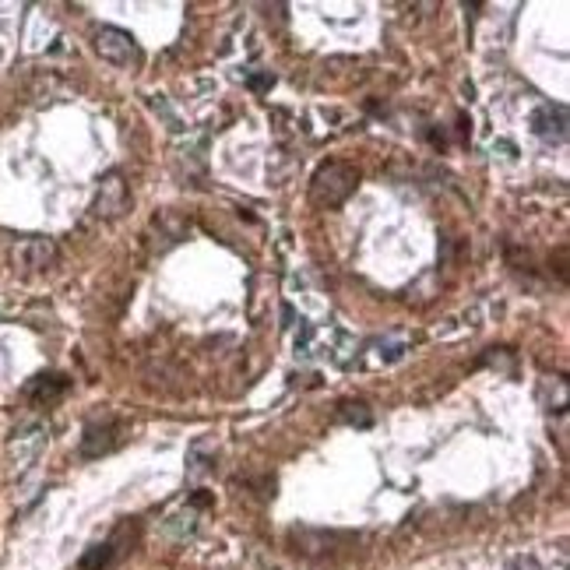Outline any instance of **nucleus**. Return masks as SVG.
<instances>
[{"instance_id": "nucleus-13", "label": "nucleus", "mask_w": 570, "mask_h": 570, "mask_svg": "<svg viewBox=\"0 0 570 570\" xmlns=\"http://www.w3.org/2000/svg\"><path fill=\"white\" fill-rule=\"evenodd\" d=\"M504 570H543V564L535 557H514V560H507Z\"/></svg>"}, {"instance_id": "nucleus-3", "label": "nucleus", "mask_w": 570, "mask_h": 570, "mask_svg": "<svg viewBox=\"0 0 570 570\" xmlns=\"http://www.w3.org/2000/svg\"><path fill=\"white\" fill-rule=\"evenodd\" d=\"M131 208V190H127V180L120 173H106L99 190H96V201H92V215L103 219V222H113L120 219L124 212Z\"/></svg>"}, {"instance_id": "nucleus-6", "label": "nucleus", "mask_w": 570, "mask_h": 570, "mask_svg": "<svg viewBox=\"0 0 570 570\" xmlns=\"http://www.w3.org/2000/svg\"><path fill=\"white\" fill-rule=\"evenodd\" d=\"M532 135L543 138V142H567V110L560 103H543L535 113H532Z\"/></svg>"}, {"instance_id": "nucleus-12", "label": "nucleus", "mask_w": 570, "mask_h": 570, "mask_svg": "<svg viewBox=\"0 0 570 570\" xmlns=\"http://www.w3.org/2000/svg\"><path fill=\"white\" fill-rule=\"evenodd\" d=\"M113 557H117V550H113V543H99V546H92L85 557H81V570H103L113 564Z\"/></svg>"}, {"instance_id": "nucleus-9", "label": "nucleus", "mask_w": 570, "mask_h": 570, "mask_svg": "<svg viewBox=\"0 0 570 570\" xmlns=\"http://www.w3.org/2000/svg\"><path fill=\"white\" fill-rule=\"evenodd\" d=\"M67 388H71V381H67L64 374H39L35 381L25 384V398L35 402V405H50V402H57Z\"/></svg>"}, {"instance_id": "nucleus-2", "label": "nucleus", "mask_w": 570, "mask_h": 570, "mask_svg": "<svg viewBox=\"0 0 570 570\" xmlns=\"http://www.w3.org/2000/svg\"><path fill=\"white\" fill-rule=\"evenodd\" d=\"M96 50L106 64L113 67H138L142 64V46L138 39L127 32V28H117V25H103L96 28Z\"/></svg>"}, {"instance_id": "nucleus-5", "label": "nucleus", "mask_w": 570, "mask_h": 570, "mask_svg": "<svg viewBox=\"0 0 570 570\" xmlns=\"http://www.w3.org/2000/svg\"><path fill=\"white\" fill-rule=\"evenodd\" d=\"M57 261V243L50 236H28L14 243V265L21 272H46Z\"/></svg>"}, {"instance_id": "nucleus-7", "label": "nucleus", "mask_w": 570, "mask_h": 570, "mask_svg": "<svg viewBox=\"0 0 570 570\" xmlns=\"http://www.w3.org/2000/svg\"><path fill=\"white\" fill-rule=\"evenodd\" d=\"M124 436V427L117 420H96L85 427V436H81V454L85 458H99V454H110Z\"/></svg>"}, {"instance_id": "nucleus-11", "label": "nucleus", "mask_w": 570, "mask_h": 570, "mask_svg": "<svg viewBox=\"0 0 570 570\" xmlns=\"http://www.w3.org/2000/svg\"><path fill=\"white\" fill-rule=\"evenodd\" d=\"M338 420L349 423V427H370V423H374L366 402H356V398H345V402L338 405Z\"/></svg>"}, {"instance_id": "nucleus-1", "label": "nucleus", "mask_w": 570, "mask_h": 570, "mask_svg": "<svg viewBox=\"0 0 570 570\" xmlns=\"http://www.w3.org/2000/svg\"><path fill=\"white\" fill-rule=\"evenodd\" d=\"M356 187H359V169L352 162L327 158V162L317 166V173L310 180V197L320 208H338L356 194Z\"/></svg>"}, {"instance_id": "nucleus-14", "label": "nucleus", "mask_w": 570, "mask_h": 570, "mask_svg": "<svg viewBox=\"0 0 570 570\" xmlns=\"http://www.w3.org/2000/svg\"><path fill=\"white\" fill-rule=\"evenodd\" d=\"M272 85H275V78H272V74H258V78H250V89H254V92H268Z\"/></svg>"}, {"instance_id": "nucleus-4", "label": "nucleus", "mask_w": 570, "mask_h": 570, "mask_svg": "<svg viewBox=\"0 0 570 570\" xmlns=\"http://www.w3.org/2000/svg\"><path fill=\"white\" fill-rule=\"evenodd\" d=\"M46 447V427H28V429H18L11 440H7V458H11V468L14 472H25L39 461Z\"/></svg>"}, {"instance_id": "nucleus-10", "label": "nucleus", "mask_w": 570, "mask_h": 570, "mask_svg": "<svg viewBox=\"0 0 570 570\" xmlns=\"http://www.w3.org/2000/svg\"><path fill=\"white\" fill-rule=\"evenodd\" d=\"M166 532H169V539H173V543H187V539H194V532H197V507H194V504H187V507L173 511V514L166 518Z\"/></svg>"}, {"instance_id": "nucleus-8", "label": "nucleus", "mask_w": 570, "mask_h": 570, "mask_svg": "<svg viewBox=\"0 0 570 570\" xmlns=\"http://www.w3.org/2000/svg\"><path fill=\"white\" fill-rule=\"evenodd\" d=\"M409 335H402V331H391V335H384V338H374L370 342V349H366V363L370 366H391V363H398L405 352H409Z\"/></svg>"}]
</instances>
